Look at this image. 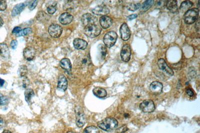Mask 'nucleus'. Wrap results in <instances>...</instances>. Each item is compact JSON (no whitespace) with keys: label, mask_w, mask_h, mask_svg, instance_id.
Returning a JSON list of instances; mask_svg holds the SVG:
<instances>
[{"label":"nucleus","mask_w":200,"mask_h":133,"mask_svg":"<svg viewBox=\"0 0 200 133\" xmlns=\"http://www.w3.org/2000/svg\"><path fill=\"white\" fill-rule=\"evenodd\" d=\"M89 60L88 58H83L81 59V60H80V61H79V62H80L81 65H86L89 63Z\"/></svg>","instance_id":"4c0bfd02"},{"label":"nucleus","mask_w":200,"mask_h":133,"mask_svg":"<svg viewBox=\"0 0 200 133\" xmlns=\"http://www.w3.org/2000/svg\"><path fill=\"white\" fill-rule=\"evenodd\" d=\"M74 46L77 50H85L88 46L87 42L85 40L80 38L75 39L74 40Z\"/></svg>","instance_id":"f3484780"},{"label":"nucleus","mask_w":200,"mask_h":133,"mask_svg":"<svg viewBox=\"0 0 200 133\" xmlns=\"http://www.w3.org/2000/svg\"><path fill=\"white\" fill-rule=\"evenodd\" d=\"M4 125V121L2 118L0 117V127L3 126Z\"/></svg>","instance_id":"37998d69"},{"label":"nucleus","mask_w":200,"mask_h":133,"mask_svg":"<svg viewBox=\"0 0 200 133\" xmlns=\"http://www.w3.org/2000/svg\"><path fill=\"white\" fill-rule=\"evenodd\" d=\"M23 79L22 80H21L22 81V86L24 88H27V87L29 85V80L27 78V77H22Z\"/></svg>","instance_id":"473e14b6"},{"label":"nucleus","mask_w":200,"mask_h":133,"mask_svg":"<svg viewBox=\"0 0 200 133\" xmlns=\"http://www.w3.org/2000/svg\"><path fill=\"white\" fill-rule=\"evenodd\" d=\"M47 12H48L49 14H50L51 15L54 14L57 11V5L55 4H53L49 5L47 7Z\"/></svg>","instance_id":"7c9ffc66"},{"label":"nucleus","mask_w":200,"mask_h":133,"mask_svg":"<svg viewBox=\"0 0 200 133\" xmlns=\"http://www.w3.org/2000/svg\"><path fill=\"white\" fill-rule=\"evenodd\" d=\"M0 54L4 58L9 59L10 57V51L7 44H0Z\"/></svg>","instance_id":"6ab92c4d"},{"label":"nucleus","mask_w":200,"mask_h":133,"mask_svg":"<svg viewBox=\"0 0 200 133\" xmlns=\"http://www.w3.org/2000/svg\"><path fill=\"white\" fill-rule=\"evenodd\" d=\"M93 13L95 15L106 16L110 13L108 8L105 5H99L92 9Z\"/></svg>","instance_id":"f8f14e48"},{"label":"nucleus","mask_w":200,"mask_h":133,"mask_svg":"<svg viewBox=\"0 0 200 133\" xmlns=\"http://www.w3.org/2000/svg\"><path fill=\"white\" fill-rule=\"evenodd\" d=\"M28 73V68L26 65H22L19 66L18 70V74L20 77H26Z\"/></svg>","instance_id":"a878e982"},{"label":"nucleus","mask_w":200,"mask_h":133,"mask_svg":"<svg viewBox=\"0 0 200 133\" xmlns=\"http://www.w3.org/2000/svg\"><path fill=\"white\" fill-rule=\"evenodd\" d=\"M34 96V92L31 89H28L25 92V100L28 103H30L32 97Z\"/></svg>","instance_id":"393cba45"},{"label":"nucleus","mask_w":200,"mask_h":133,"mask_svg":"<svg viewBox=\"0 0 200 133\" xmlns=\"http://www.w3.org/2000/svg\"><path fill=\"white\" fill-rule=\"evenodd\" d=\"M67 133H74V132H73L69 131L68 132H67Z\"/></svg>","instance_id":"de8ad7c7"},{"label":"nucleus","mask_w":200,"mask_h":133,"mask_svg":"<svg viewBox=\"0 0 200 133\" xmlns=\"http://www.w3.org/2000/svg\"><path fill=\"white\" fill-rule=\"evenodd\" d=\"M100 47L99 51H100L101 58H102V59H104L107 54V49H106V48L105 46H104L103 45H100Z\"/></svg>","instance_id":"2f4dec72"},{"label":"nucleus","mask_w":200,"mask_h":133,"mask_svg":"<svg viewBox=\"0 0 200 133\" xmlns=\"http://www.w3.org/2000/svg\"><path fill=\"white\" fill-rule=\"evenodd\" d=\"M120 32L122 40L124 41H127L130 39L131 36V31L127 24L123 23L122 24L120 28Z\"/></svg>","instance_id":"9b49d317"},{"label":"nucleus","mask_w":200,"mask_h":133,"mask_svg":"<svg viewBox=\"0 0 200 133\" xmlns=\"http://www.w3.org/2000/svg\"><path fill=\"white\" fill-rule=\"evenodd\" d=\"M112 23H113V21H112V19L108 16H103L100 18V25L101 26V27L104 29H106L111 27Z\"/></svg>","instance_id":"a211bd4d"},{"label":"nucleus","mask_w":200,"mask_h":133,"mask_svg":"<svg viewBox=\"0 0 200 133\" xmlns=\"http://www.w3.org/2000/svg\"><path fill=\"white\" fill-rule=\"evenodd\" d=\"M186 93L190 97H192L194 95V92L191 89H187L186 90Z\"/></svg>","instance_id":"a19ab883"},{"label":"nucleus","mask_w":200,"mask_h":133,"mask_svg":"<svg viewBox=\"0 0 200 133\" xmlns=\"http://www.w3.org/2000/svg\"><path fill=\"white\" fill-rule=\"evenodd\" d=\"M38 3V1H32L29 4V8L30 10H33L37 6V4Z\"/></svg>","instance_id":"72a5a7b5"},{"label":"nucleus","mask_w":200,"mask_h":133,"mask_svg":"<svg viewBox=\"0 0 200 133\" xmlns=\"http://www.w3.org/2000/svg\"><path fill=\"white\" fill-rule=\"evenodd\" d=\"M141 6V5L140 3L129 4L127 5V8L128 10L131 11H135L136 10H138Z\"/></svg>","instance_id":"c85d7f7f"},{"label":"nucleus","mask_w":200,"mask_h":133,"mask_svg":"<svg viewBox=\"0 0 200 133\" xmlns=\"http://www.w3.org/2000/svg\"><path fill=\"white\" fill-rule=\"evenodd\" d=\"M81 21L82 24L86 27L88 25L96 24L97 22V18L91 14L87 13L82 16Z\"/></svg>","instance_id":"6e6552de"},{"label":"nucleus","mask_w":200,"mask_h":133,"mask_svg":"<svg viewBox=\"0 0 200 133\" xmlns=\"http://www.w3.org/2000/svg\"><path fill=\"white\" fill-rule=\"evenodd\" d=\"M199 10L198 9L193 8L188 10L184 16V20L187 24L194 23L198 18Z\"/></svg>","instance_id":"f03ea898"},{"label":"nucleus","mask_w":200,"mask_h":133,"mask_svg":"<svg viewBox=\"0 0 200 133\" xmlns=\"http://www.w3.org/2000/svg\"><path fill=\"white\" fill-rule=\"evenodd\" d=\"M9 99L8 97L6 96H2L0 98V105L4 106L7 105L8 103Z\"/></svg>","instance_id":"f704fd0d"},{"label":"nucleus","mask_w":200,"mask_h":133,"mask_svg":"<svg viewBox=\"0 0 200 133\" xmlns=\"http://www.w3.org/2000/svg\"><path fill=\"white\" fill-rule=\"evenodd\" d=\"M131 56V49L128 44L124 45L121 52V57L124 62H128L130 61Z\"/></svg>","instance_id":"1a4fd4ad"},{"label":"nucleus","mask_w":200,"mask_h":133,"mask_svg":"<svg viewBox=\"0 0 200 133\" xmlns=\"http://www.w3.org/2000/svg\"><path fill=\"white\" fill-rule=\"evenodd\" d=\"M21 29L20 27H16L14 28L13 31H12V33L13 34H18L19 32L21 31Z\"/></svg>","instance_id":"ea45409f"},{"label":"nucleus","mask_w":200,"mask_h":133,"mask_svg":"<svg viewBox=\"0 0 200 133\" xmlns=\"http://www.w3.org/2000/svg\"><path fill=\"white\" fill-rule=\"evenodd\" d=\"M102 31L101 28L96 24L88 25L85 27L84 33L85 35L90 38H95L98 36Z\"/></svg>","instance_id":"7ed1b4c3"},{"label":"nucleus","mask_w":200,"mask_h":133,"mask_svg":"<svg viewBox=\"0 0 200 133\" xmlns=\"http://www.w3.org/2000/svg\"><path fill=\"white\" fill-rule=\"evenodd\" d=\"M18 46V42L16 40H12V42L11 43V47L13 49L15 50L17 48Z\"/></svg>","instance_id":"58836bf2"},{"label":"nucleus","mask_w":200,"mask_h":133,"mask_svg":"<svg viewBox=\"0 0 200 133\" xmlns=\"http://www.w3.org/2000/svg\"><path fill=\"white\" fill-rule=\"evenodd\" d=\"M118 121L114 118H107L98 123V126L106 132H111L117 128Z\"/></svg>","instance_id":"f257e3e1"},{"label":"nucleus","mask_w":200,"mask_h":133,"mask_svg":"<svg viewBox=\"0 0 200 133\" xmlns=\"http://www.w3.org/2000/svg\"><path fill=\"white\" fill-rule=\"evenodd\" d=\"M128 130L127 126L123 125L122 126L118 129L117 130V133H124Z\"/></svg>","instance_id":"e433bc0d"},{"label":"nucleus","mask_w":200,"mask_h":133,"mask_svg":"<svg viewBox=\"0 0 200 133\" xmlns=\"http://www.w3.org/2000/svg\"><path fill=\"white\" fill-rule=\"evenodd\" d=\"M24 57L28 61L33 60L36 55V50L32 47H27L24 50Z\"/></svg>","instance_id":"2eb2a0df"},{"label":"nucleus","mask_w":200,"mask_h":133,"mask_svg":"<svg viewBox=\"0 0 200 133\" xmlns=\"http://www.w3.org/2000/svg\"><path fill=\"white\" fill-rule=\"evenodd\" d=\"M32 32V30L30 28H27L24 29L23 30H21V31L17 35V36L21 37V36L29 35Z\"/></svg>","instance_id":"c756f323"},{"label":"nucleus","mask_w":200,"mask_h":133,"mask_svg":"<svg viewBox=\"0 0 200 133\" xmlns=\"http://www.w3.org/2000/svg\"><path fill=\"white\" fill-rule=\"evenodd\" d=\"M74 17L71 14L65 12L60 15L59 21L63 25H68L73 20Z\"/></svg>","instance_id":"ddd939ff"},{"label":"nucleus","mask_w":200,"mask_h":133,"mask_svg":"<svg viewBox=\"0 0 200 133\" xmlns=\"http://www.w3.org/2000/svg\"><path fill=\"white\" fill-rule=\"evenodd\" d=\"M2 133H12V132H11L8 130H4Z\"/></svg>","instance_id":"49530a36"},{"label":"nucleus","mask_w":200,"mask_h":133,"mask_svg":"<svg viewBox=\"0 0 200 133\" xmlns=\"http://www.w3.org/2000/svg\"><path fill=\"white\" fill-rule=\"evenodd\" d=\"M4 21L2 18L0 17V27H2L3 25Z\"/></svg>","instance_id":"a18cd8bd"},{"label":"nucleus","mask_w":200,"mask_h":133,"mask_svg":"<svg viewBox=\"0 0 200 133\" xmlns=\"http://www.w3.org/2000/svg\"><path fill=\"white\" fill-rule=\"evenodd\" d=\"M83 133H100V131L97 127L92 126L85 129Z\"/></svg>","instance_id":"cd10ccee"},{"label":"nucleus","mask_w":200,"mask_h":133,"mask_svg":"<svg viewBox=\"0 0 200 133\" xmlns=\"http://www.w3.org/2000/svg\"><path fill=\"white\" fill-rule=\"evenodd\" d=\"M193 4L192 2L189 1H186L184 2H182L181 5L180 6V9L181 12L182 13L187 12L189 9L191 8L193 6Z\"/></svg>","instance_id":"b1692460"},{"label":"nucleus","mask_w":200,"mask_h":133,"mask_svg":"<svg viewBox=\"0 0 200 133\" xmlns=\"http://www.w3.org/2000/svg\"><path fill=\"white\" fill-rule=\"evenodd\" d=\"M4 83H5V81L2 79H0V86H3Z\"/></svg>","instance_id":"c03bdc74"},{"label":"nucleus","mask_w":200,"mask_h":133,"mask_svg":"<svg viewBox=\"0 0 200 133\" xmlns=\"http://www.w3.org/2000/svg\"><path fill=\"white\" fill-rule=\"evenodd\" d=\"M7 7V2L4 0H0V11H5Z\"/></svg>","instance_id":"c9c22d12"},{"label":"nucleus","mask_w":200,"mask_h":133,"mask_svg":"<svg viewBox=\"0 0 200 133\" xmlns=\"http://www.w3.org/2000/svg\"><path fill=\"white\" fill-rule=\"evenodd\" d=\"M117 34L114 31H110L105 34L104 37L103 41L106 47L111 48L113 47L116 42Z\"/></svg>","instance_id":"20e7f679"},{"label":"nucleus","mask_w":200,"mask_h":133,"mask_svg":"<svg viewBox=\"0 0 200 133\" xmlns=\"http://www.w3.org/2000/svg\"><path fill=\"white\" fill-rule=\"evenodd\" d=\"M49 33L54 38H58L61 36L63 32V28L58 24H52L48 29Z\"/></svg>","instance_id":"0eeeda50"},{"label":"nucleus","mask_w":200,"mask_h":133,"mask_svg":"<svg viewBox=\"0 0 200 133\" xmlns=\"http://www.w3.org/2000/svg\"><path fill=\"white\" fill-rule=\"evenodd\" d=\"M1 94H0V96H1Z\"/></svg>","instance_id":"09e8293b"},{"label":"nucleus","mask_w":200,"mask_h":133,"mask_svg":"<svg viewBox=\"0 0 200 133\" xmlns=\"http://www.w3.org/2000/svg\"><path fill=\"white\" fill-rule=\"evenodd\" d=\"M166 6H167V9L173 13H175L177 12V10H178L177 1H174V0L168 1Z\"/></svg>","instance_id":"5701e85b"},{"label":"nucleus","mask_w":200,"mask_h":133,"mask_svg":"<svg viewBox=\"0 0 200 133\" xmlns=\"http://www.w3.org/2000/svg\"><path fill=\"white\" fill-rule=\"evenodd\" d=\"M76 115V124L77 126L81 128L85 125L87 121V119L85 114L82 111V109L79 107H77L75 109Z\"/></svg>","instance_id":"39448f33"},{"label":"nucleus","mask_w":200,"mask_h":133,"mask_svg":"<svg viewBox=\"0 0 200 133\" xmlns=\"http://www.w3.org/2000/svg\"><path fill=\"white\" fill-rule=\"evenodd\" d=\"M140 109L144 113H152L155 110V104L152 100H144L140 104Z\"/></svg>","instance_id":"423d86ee"},{"label":"nucleus","mask_w":200,"mask_h":133,"mask_svg":"<svg viewBox=\"0 0 200 133\" xmlns=\"http://www.w3.org/2000/svg\"><path fill=\"white\" fill-rule=\"evenodd\" d=\"M163 86L161 83L158 81H154L151 84L150 91L154 94H159L162 92Z\"/></svg>","instance_id":"4468645a"},{"label":"nucleus","mask_w":200,"mask_h":133,"mask_svg":"<svg viewBox=\"0 0 200 133\" xmlns=\"http://www.w3.org/2000/svg\"><path fill=\"white\" fill-rule=\"evenodd\" d=\"M158 65L160 70L164 72L168 75L170 76H173L174 75L173 71L168 66L165 60L163 59H160L158 60Z\"/></svg>","instance_id":"9d476101"},{"label":"nucleus","mask_w":200,"mask_h":133,"mask_svg":"<svg viewBox=\"0 0 200 133\" xmlns=\"http://www.w3.org/2000/svg\"><path fill=\"white\" fill-rule=\"evenodd\" d=\"M154 3V0L146 1L144 2L142 6H141L142 10L144 12L147 11V10H148L151 7H152V5H153Z\"/></svg>","instance_id":"bb28decb"},{"label":"nucleus","mask_w":200,"mask_h":133,"mask_svg":"<svg viewBox=\"0 0 200 133\" xmlns=\"http://www.w3.org/2000/svg\"><path fill=\"white\" fill-rule=\"evenodd\" d=\"M137 17H138V15H137V14H133V15H130L128 17L127 19H128V20H129V21H131V20L135 19Z\"/></svg>","instance_id":"79ce46f5"},{"label":"nucleus","mask_w":200,"mask_h":133,"mask_svg":"<svg viewBox=\"0 0 200 133\" xmlns=\"http://www.w3.org/2000/svg\"><path fill=\"white\" fill-rule=\"evenodd\" d=\"M68 87V81L66 77L64 75H60L59 77L58 89L61 91H65Z\"/></svg>","instance_id":"dca6fc26"},{"label":"nucleus","mask_w":200,"mask_h":133,"mask_svg":"<svg viewBox=\"0 0 200 133\" xmlns=\"http://www.w3.org/2000/svg\"><path fill=\"white\" fill-rule=\"evenodd\" d=\"M60 66L64 70L70 71L72 69V64L68 58H64L60 61Z\"/></svg>","instance_id":"412c9836"},{"label":"nucleus","mask_w":200,"mask_h":133,"mask_svg":"<svg viewBox=\"0 0 200 133\" xmlns=\"http://www.w3.org/2000/svg\"><path fill=\"white\" fill-rule=\"evenodd\" d=\"M93 92L95 96L99 98H103L107 95V91L101 87H96L93 90Z\"/></svg>","instance_id":"aec40b11"},{"label":"nucleus","mask_w":200,"mask_h":133,"mask_svg":"<svg viewBox=\"0 0 200 133\" xmlns=\"http://www.w3.org/2000/svg\"><path fill=\"white\" fill-rule=\"evenodd\" d=\"M25 6H26V5L24 3H20L16 5L15 7H14L13 9L12 10V16L15 17V16L18 15L19 14H20L24 10Z\"/></svg>","instance_id":"4be33fe9"}]
</instances>
